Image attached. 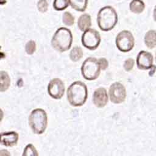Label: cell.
I'll use <instances>...</instances> for the list:
<instances>
[{
	"label": "cell",
	"instance_id": "277c9868",
	"mask_svg": "<svg viewBox=\"0 0 156 156\" xmlns=\"http://www.w3.org/2000/svg\"><path fill=\"white\" fill-rule=\"evenodd\" d=\"M29 124L34 133H43L48 125V116L45 110L39 108L33 110L29 117Z\"/></svg>",
	"mask_w": 156,
	"mask_h": 156
},
{
	"label": "cell",
	"instance_id": "6da1fadb",
	"mask_svg": "<svg viewBox=\"0 0 156 156\" xmlns=\"http://www.w3.org/2000/svg\"><path fill=\"white\" fill-rule=\"evenodd\" d=\"M88 97L87 85L81 81L72 83L67 90V99L69 103L73 107L83 105Z\"/></svg>",
	"mask_w": 156,
	"mask_h": 156
},
{
	"label": "cell",
	"instance_id": "5b68a950",
	"mask_svg": "<svg viewBox=\"0 0 156 156\" xmlns=\"http://www.w3.org/2000/svg\"><path fill=\"white\" fill-rule=\"evenodd\" d=\"M101 66L99 60L94 57L86 58L81 66V73L83 77L88 80L96 79L101 72Z\"/></svg>",
	"mask_w": 156,
	"mask_h": 156
},
{
	"label": "cell",
	"instance_id": "ffe728a7",
	"mask_svg": "<svg viewBox=\"0 0 156 156\" xmlns=\"http://www.w3.org/2000/svg\"><path fill=\"white\" fill-rule=\"evenodd\" d=\"M22 156H38V153L32 144H28L24 147Z\"/></svg>",
	"mask_w": 156,
	"mask_h": 156
},
{
	"label": "cell",
	"instance_id": "83f0119b",
	"mask_svg": "<svg viewBox=\"0 0 156 156\" xmlns=\"http://www.w3.org/2000/svg\"><path fill=\"white\" fill-rule=\"evenodd\" d=\"M155 62H156V52H155Z\"/></svg>",
	"mask_w": 156,
	"mask_h": 156
},
{
	"label": "cell",
	"instance_id": "cb8c5ba5",
	"mask_svg": "<svg viewBox=\"0 0 156 156\" xmlns=\"http://www.w3.org/2000/svg\"><path fill=\"white\" fill-rule=\"evenodd\" d=\"M134 60L131 58H129L125 60L124 63V68L126 71H130L132 69L134 66Z\"/></svg>",
	"mask_w": 156,
	"mask_h": 156
},
{
	"label": "cell",
	"instance_id": "5bb4252c",
	"mask_svg": "<svg viewBox=\"0 0 156 156\" xmlns=\"http://www.w3.org/2000/svg\"><path fill=\"white\" fill-rule=\"evenodd\" d=\"M144 41L149 49H153L156 46V30H149L147 31L144 38Z\"/></svg>",
	"mask_w": 156,
	"mask_h": 156
},
{
	"label": "cell",
	"instance_id": "e0dca14e",
	"mask_svg": "<svg viewBox=\"0 0 156 156\" xmlns=\"http://www.w3.org/2000/svg\"><path fill=\"white\" fill-rule=\"evenodd\" d=\"M10 84V79L6 71H1V91H6Z\"/></svg>",
	"mask_w": 156,
	"mask_h": 156
},
{
	"label": "cell",
	"instance_id": "4fadbf2b",
	"mask_svg": "<svg viewBox=\"0 0 156 156\" xmlns=\"http://www.w3.org/2000/svg\"><path fill=\"white\" fill-rule=\"evenodd\" d=\"M91 26V18L89 14L84 13L81 15L77 21L78 28L81 31H85Z\"/></svg>",
	"mask_w": 156,
	"mask_h": 156
},
{
	"label": "cell",
	"instance_id": "2e32d148",
	"mask_svg": "<svg viewBox=\"0 0 156 156\" xmlns=\"http://www.w3.org/2000/svg\"><path fill=\"white\" fill-rule=\"evenodd\" d=\"M71 7L76 11L83 12L88 4V0H69Z\"/></svg>",
	"mask_w": 156,
	"mask_h": 156
},
{
	"label": "cell",
	"instance_id": "30bf717a",
	"mask_svg": "<svg viewBox=\"0 0 156 156\" xmlns=\"http://www.w3.org/2000/svg\"><path fill=\"white\" fill-rule=\"evenodd\" d=\"M136 66L139 69H151L154 67V57L152 54L146 51H141L136 57Z\"/></svg>",
	"mask_w": 156,
	"mask_h": 156
},
{
	"label": "cell",
	"instance_id": "d6986e66",
	"mask_svg": "<svg viewBox=\"0 0 156 156\" xmlns=\"http://www.w3.org/2000/svg\"><path fill=\"white\" fill-rule=\"evenodd\" d=\"M69 5V0H54L53 7L57 11H62Z\"/></svg>",
	"mask_w": 156,
	"mask_h": 156
},
{
	"label": "cell",
	"instance_id": "3957f363",
	"mask_svg": "<svg viewBox=\"0 0 156 156\" xmlns=\"http://www.w3.org/2000/svg\"><path fill=\"white\" fill-rule=\"evenodd\" d=\"M73 43V35L69 29L61 27L54 33L51 40V44L58 52H65L70 49Z\"/></svg>",
	"mask_w": 156,
	"mask_h": 156
},
{
	"label": "cell",
	"instance_id": "52a82bcc",
	"mask_svg": "<svg viewBox=\"0 0 156 156\" xmlns=\"http://www.w3.org/2000/svg\"><path fill=\"white\" fill-rule=\"evenodd\" d=\"M81 41L84 47L90 49H96L101 43V35L94 29H88L82 35Z\"/></svg>",
	"mask_w": 156,
	"mask_h": 156
},
{
	"label": "cell",
	"instance_id": "7c38bea8",
	"mask_svg": "<svg viewBox=\"0 0 156 156\" xmlns=\"http://www.w3.org/2000/svg\"><path fill=\"white\" fill-rule=\"evenodd\" d=\"M19 138L18 133L15 131L2 132L1 134V144L7 147L16 145Z\"/></svg>",
	"mask_w": 156,
	"mask_h": 156
},
{
	"label": "cell",
	"instance_id": "7a4b0ae2",
	"mask_svg": "<svg viewBox=\"0 0 156 156\" xmlns=\"http://www.w3.org/2000/svg\"><path fill=\"white\" fill-rule=\"evenodd\" d=\"M97 23L101 30L107 32L113 29L118 23V15L112 6L101 8L97 15Z\"/></svg>",
	"mask_w": 156,
	"mask_h": 156
},
{
	"label": "cell",
	"instance_id": "d4e9b609",
	"mask_svg": "<svg viewBox=\"0 0 156 156\" xmlns=\"http://www.w3.org/2000/svg\"><path fill=\"white\" fill-rule=\"evenodd\" d=\"M101 69L105 70L106 68H107L108 63V61L106 58H100L99 59H98Z\"/></svg>",
	"mask_w": 156,
	"mask_h": 156
},
{
	"label": "cell",
	"instance_id": "603a6c76",
	"mask_svg": "<svg viewBox=\"0 0 156 156\" xmlns=\"http://www.w3.org/2000/svg\"><path fill=\"white\" fill-rule=\"evenodd\" d=\"M38 11L41 13L46 12L48 9V2L46 0H39L37 2Z\"/></svg>",
	"mask_w": 156,
	"mask_h": 156
},
{
	"label": "cell",
	"instance_id": "44dd1931",
	"mask_svg": "<svg viewBox=\"0 0 156 156\" xmlns=\"http://www.w3.org/2000/svg\"><path fill=\"white\" fill-rule=\"evenodd\" d=\"M62 21L66 26H71L74 23V18L71 13L65 12L62 16Z\"/></svg>",
	"mask_w": 156,
	"mask_h": 156
},
{
	"label": "cell",
	"instance_id": "8fae6325",
	"mask_svg": "<svg viewBox=\"0 0 156 156\" xmlns=\"http://www.w3.org/2000/svg\"><path fill=\"white\" fill-rule=\"evenodd\" d=\"M108 94L105 88L99 87L96 89L93 93V102L98 108H102L106 105L108 102Z\"/></svg>",
	"mask_w": 156,
	"mask_h": 156
},
{
	"label": "cell",
	"instance_id": "9a60e30c",
	"mask_svg": "<svg viewBox=\"0 0 156 156\" xmlns=\"http://www.w3.org/2000/svg\"><path fill=\"white\" fill-rule=\"evenodd\" d=\"M145 9V4L142 0H132L129 4L130 10L135 14L141 13Z\"/></svg>",
	"mask_w": 156,
	"mask_h": 156
},
{
	"label": "cell",
	"instance_id": "7402d4cb",
	"mask_svg": "<svg viewBox=\"0 0 156 156\" xmlns=\"http://www.w3.org/2000/svg\"><path fill=\"white\" fill-rule=\"evenodd\" d=\"M36 50V43L34 40H30L27 42L25 46V51L29 55L33 54Z\"/></svg>",
	"mask_w": 156,
	"mask_h": 156
},
{
	"label": "cell",
	"instance_id": "8992f818",
	"mask_svg": "<svg viewBox=\"0 0 156 156\" xmlns=\"http://www.w3.org/2000/svg\"><path fill=\"white\" fill-rule=\"evenodd\" d=\"M116 48L122 52L130 51L135 45V39L132 34L127 30L119 32L115 40Z\"/></svg>",
	"mask_w": 156,
	"mask_h": 156
},
{
	"label": "cell",
	"instance_id": "484cf974",
	"mask_svg": "<svg viewBox=\"0 0 156 156\" xmlns=\"http://www.w3.org/2000/svg\"><path fill=\"white\" fill-rule=\"evenodd\" d=\"M0 155L1 156H10V154L8 152V151H7L5 149H2L1 151Z\"/></svg>",
	"mask_w": 156,
	"mask_h": 156
},
{
	"label": "cell",
	"instance_id": "ac0fdd59",
	"mask_svg": "<svg viewBox=\"0 0 156 156\" xmlns=\"http://www.w3.org/2000/svg\"><path fill=\"white\" fill-rule=\"evenodd\" d=\"M83 56V51L80 47L75 46L73 48L69 53V58L73 62L79 61Z\"/></svg>",
	"mask_w": 156,
	"mask_h": 156
},
{
	"label": "cell",
	"instance_id": "4316f807",
	"mask_svg": "<svg viewBox=\"0 0 156 156\" xmlns=\"http://www.w3.org/2000/svg\"><path fill=\"white\" fill-rule=\"evenodd\" d=\"M153 17H154V20H155V21L156 22V5L154 7V12H153Z\"/></svg>",
	"mask_w": 156,
	"mask_h": 156
},
{
	"label": "cell",
	"instance_id": "ba28073f",
	"mask_svg": "<svg viewBox=\"0 0 156 156\" xmlns=\"http://www.w3.org/2000/svg\"><path fill=\"white\" fill-rule=\"evenodd\" d=\"M109 96L110 101L114 104L123 102L126 98L125 87L118 82L113 83L109 88Z\"/></svg>",
	"mask_w": 156,
	"mask_h": 156
},
{
	"label": "cell",
	"instance_id": "9c48e42d",
	"mask_svg": "<svg viewBox=\"0 0 156 156\" xmlns=\"http://www.w3.org/2000/svg\"><path fill=\"white\" fill-rule=\"evenodd\" d=\"M48 92L51 98L55 99H61L65 93L63 82L58 78L51 80L48 85Z\"/></svg>",
	"mask_w": 156,
	"mask_h": 156
}]
</instances>
